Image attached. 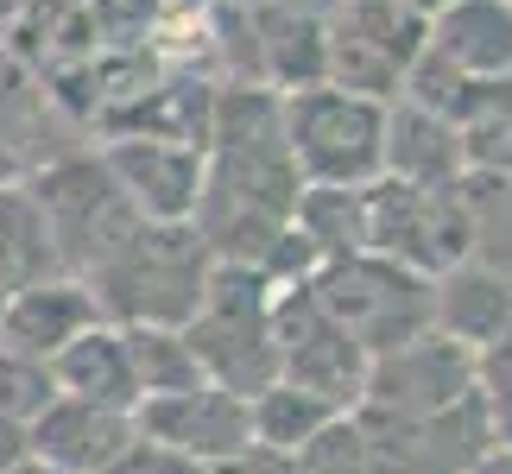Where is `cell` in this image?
<instances>
[{"mask_svg":"<svg viewBox=\"0 0 512 474\" xmlns=\"http://www.w3.org/2000/svg\"><path fill=\"white\" fill-rule=\"evenodd\" d=\"M367 253H386L424 279L468 260V209H462V177L437 190L418 184H367Z\"/></svg>","mask_w":512,"mask_h":474,"instance_id":"obj_7","label":"cell"},{"mask_svg":"<svg viewBox=\"0 0 512 474\" xmlns=\"http://www.w3.org/2000/svg\"><path fill=\"white\" fill-rule=\"evenodd\" d=\"M266 7H279V13H298V19H317V26H336L348 0H266Z\"/></svg>","mask_w":512,"mask_h":474,"instance_id":"obj_27","label":"cell"},{"mask_svg":"<svg viewBox=\"0 0 512 474\" xmlns=\"http://www.w3.org/2000/svg\"><path fill=\"white\" fill-rule=\"evenodd\" d=\"M329 418H342V411L323 405V399H310V392H298V386H285V380H272L266 392H253V399H247L253 449H279V456H298V449L317 437Z\"/></svg>","mask_w":512,"mask_h":474,"instance_id":"obj_20","label":"cell"},{"mask_svg":"<svg viewBox=\"0 0 512 474\" xmlns=\"http://www.w3.org/2000/svg\"><path fill=\"white\" fill-rule=\"evenodd\" d=\"M19 7H26V0H0V51H7V38L19 32Z\"/></svg>","mask_w":512,"mask_h":474,"instance_id":"obj_31","label":"cell"},{"mask_svg":"<svg viewBox=\"0 0 512 474\" xmlns=\"http://www.w3.org/2000/svg\"><path fill=\"white\" fill-rule=\"evenodd\" d=\"M272 348H279V380L310 392V399L354 411L361 405V380H367V354L361 342L317 304V291L285 285L272 291Z\"/></svg>","mask_w":512,"mask_h":474,"instance_id":"obj_6","label":"cell"},{"mask_svg":"<svg viewBox=\"0 0 512 474\" xmlns=\"http://www.w3.org/2000/svg\"><path fill=\"white\" fill-rule=\"evenodd\" d=\"M26 456H32V449H26V424H7V418H0V474L19 468Z\"/></svg>","mask_w":512,"mask_h":474,"instance_id":"obj_29","label":"cell"},{"mask_svg":"<svg viewBox=\"0 0 512 474\" xmlns=\"http://www.w3.org/2000/svg\"><path fill=\"white\" fill-rule=\"evenodd\" d=\"M475 392V348L449 342V335L424 329L411 342L386 348L367 361L361 405L354 411H380V418H424V411H449L456 399Z\"/></svg>","mask_w":512,"mask_h":474,"instance_id":"obj_9","label":"cell"},{"mask_svg":"<svg viewBox=\"0 0 512 474\" xmlns=\"http://www.w3.org/2000/svg\"><path fill=\"white\" fill-rule=\"evenodd\" d=\"M298 468H304V474H373L367 443H361V424H354V411L329 418L317 437L298 449Z\"/></svg>","mask_w":512,"mask_h":474,"instance_id":"obj_25","label":"cell"},{"mask_svg":"<svg viewBox=\"0 0 512 474\" xmlns=\"http://www.w3.org/2000/svg\"><path fill=\"white\" fill-rule=\"evenodd\" d=\"M506 323H512V285L500 272L462 260V266H449V272L430 279V329L449 335V342L487 348Z\"/></svg>","mask_w":512,"mask_h":474,"instance_id":"obj_16","label":"cell"},{"mask_svg":"<svg viewBox=\"0 0 512 474\" xmlns=\"http://www.w3.org/2000/svg\"><path fill=\"white\" fill-rule=\"evenodd\" d=\"M51 399H57L51 361H32V354L0 348V418H7V424H32Z\"/></svg>","mask_w":512,"mask_h":474,"instance_id":"obj_23","label":"cell"},{"mask_svg":"<svg viewBox=\"0 0 512 474\" xmlns=\"http://www.w3.org/2000/svg\"><path fill=\"white\" fill-rule=\"evenodd\" d=\"M108 177L140 209V222H190L203 196V146L184 140H146V133H114L102 146Z\"/></svg>","mask_w":512,"mask_h":474,"instance_id":"obj_11","label":"cell"},{"mask_svg":"<svg viewBox=\"0 0 512 474\" xmlns=\"http://www.w3.org/2000/svg\"><path fill=\"white\" fill-rule=\"evenodd\" d=\"M424 51L468 83H500L512 76V0H449L424 19Z\"/></svg>","mask_w":512,"mask_h":474,"instance_id":"obj_14","label":"cell"},{"mask_svg":"<svg viewBox=\"0 0 512 474\" xmlns=\"http://www.w3.org/2000/svg\"><path fill=\"white\" fill-rule=\"evenodd\" d=\"M133 437L165 443L190 462H241L253 449V424H247V399H234L222 386H196V392H171V399H146L133 411Z\"/></svg>","mask_w":512,"mask_h":474,"instance_id":"obj_10","label":"cell"},{"mask_svg":"<svg viewBox=\"0 0 512 474\" xmlns=\"http://www.w3.org/2000/svg\"><path fill=\"white\" fill-rule=\"evenodd\" d=\"M127 342V361H133V380H140V405L146 399H171V392H196L209 386L203 367H196V354L184 342V329H121Z\"/></svg>","mask_w":512,"mask_h":474,"instance_id":"obj_22","label":"cell"},{"mask_svg":"<svg viewBox=\"0 0 512 474\" xmlns=\"http://www.w3.org/2000/svg\"><path fill=\"white\" fill-rule=\"evenodd\" d=\"M462 209H468V260L512 285V177L462 171Z\"/></svg>","mask_w":512,"mask_h":474,"instance_id":"obj_21","label":"cell"},{"mask_svg":"<svg viewBox=\"0 0 512 474\" xmlns=\"http://www.w3.org/2000/svg\"><path fill=\"white\" fill-rule=\"evenodd\" d=\"M51 373H57V392L70 399H89V405H108V411H140V380H133V361H127V342L114 323H95L83 329L70 348L51 354Z\"/></svg>","mask_w":512,"mask_h":474,"instance_id":"obj_17","label":"cell"},{"mask_svg":"<svg viewBox=\"0 0 512 474\" xmlns=\"http://www.w3.org/2000/svg\"><path fill=\"white\" fill-rule=\"evenodd\" d=\"M7 474H57V468H45V462H32V456H26V462H19V468H7Z\"/></svg>","mask_w":512,"mask_h":474,"instance_id":"obj_33","label":"cell"},{"mask_svg":"<svg viewBox=\"0 0 512 474\" xmlns=\"http://www.w3.org/2000/svg\"><path fill=\"white\" fill-rule=\"evenodd\" d=\"M285 102V146L304 184H342V190H367L380 184V146H386V102L348 89H298L279 95Z\"/></svg>","mask_w":512,"mask_h":474,"instance_id":"obj_4","label":"cell"},{"mask_svg":"<svg viewBox=\"0 0 512 474\" xmlns=\"http://www.w3.org/2000/svg\"><path fill=\"white\" fill-rule=\"evenodd\" d=\"M102 323L89 285L57 272V279H38V285H19L7 304H0V348L13 354H32V361H51L57 348H70L83 329Z\"/></svg>","mask_w":512,"mask_h":474,"instance_id":"obj_13","label":"cell"},{"mask_svg":"<svg viewBox=\"0 0 512 474\" xmlns=\"http://www.w3.org/2000/svg\"><path fill=\"white\" fill-rule=\"evenodd\" d=\"M209 266L215 260L190 222H140L121 241V253H108L83 285L102 323L114 329H184L203 304Z\"/></svg>","mask_w":512,"mask_h":474,"instance_id":"obj_1","label":"cell"},{"mask_svg":"<svg viewBox=\"0 0 512 474\" xmlns=\"http://www.w3.org/2000/svg\"><path fill=\"white\" fill-rule=\"evenodd\" d=\"M291 228L310 241L317 260H348L367 253V190H342V184H304Z\"/></svg>","mask_w":512,"mask_h":474,"instance_id":"obj_19","label":"cell"},{"mask_svg":"<svg viewBox=\"0 0 512 474\" xmlns=\"http://www.w3.org/2000/svg\"><path fill=\"white\" fill-rule=\"evenodd\" d=\"M253 45H260V83L266 89L298 95V89L329 83V26H317V19L279 13L260 0L253 7Z\"/></svg>","mask_w":512,"mask_h":474,"instance_id":"obj_18","label":"cell"},{"mask_svg":"<svg viewBox=\"0 0 512 474\" xmlns=\"http://www.w3.org/2000/svg\"><path fill=\"white\" fill-rule=\"evenodd\" d=\"M468 165H462V127L430 114L418 102H386V146H380V177L392 184H418V190H437V184H456Z\"/></svg>","mask_w":512,"mask_h":474,"instance_id":"obj_15","label":"cell"},{"mask_svg":"<svg viewBox=\"0 0 512 474\" xmlns=\"http://www.w3.org/2000/svg\"><path fill=\"white\" fill-rule=\"evenodd\" d=\"M241 474H304V468H298V456H279V449H247Z\"/></svg>","mask_w":512,"mask_h":474,"instance_id":"obj_28","label":"cell"},{"mask_svg":"<svg viewBox=\"0 0 512 474\" xmlns=\"http://www.w3.org/2000/svg\"><path fill=\"white\" fill-rule=\"evenodd\" d=\"M475 392H481V405H487L494 443L512 449V323L487 348H475Z\"/></svg>","mask_w":512,"mask_h":474,"instance_id":"obj_24","label":"cell"},{"mask_svg":"<svg viewBox=\"0 0 512 474\" xmlns=\"http://www.w3.org/2000/svg\"><path fill=\"white\" fill-rule=\"evenodd\" d=\"M32 203L45 215L57 272L89 279L108 253H121V241L140 228V209L121 196V184L108 177L102 152H57L32 171Z\"/></svg>","mask_w":512,"mask_h":474,"instance_id":"obj_3","label":"cell"},{"mask_svg":"<svg viewBox=\"0 0 512 474\" xmlns=\"http://www.w3.org/2000/svg\"><path fill=\"white\" fill-rule=\"evenodd\" d=\"M108 474H203V462L177 456V449H165V443H146V437H133V443L121 449V462H114Z\"/></svg>","mask_w":512,"mask_h":474,"instance_id":"obj_26","label":"cell"},{"mask_svg":"<svg viewBox=\"0 0 512 474\" xmlns=\"http://www.w3.org/2000/svg\"><path fill=\"white\" fill-rule=\"evenodd\" d=\"M184 342L196 354L209 386L253 399L279 380V348H272V285L253 266H209L203 304L184 323Z\"/></svg>","mask_w":512,"mask_h":474,"instance_id":"obj_2","label":"cell"},{"mask_svg":"<svg viewBox=\"0 0 512 474\" xmlns=\"http://www.w3.org/2000/svg\"><path fill=\"white\" fill-rule=\"evenodd\" d=\"M354 424H361L373 474H468L494 449V424H487L481 392L456 399L449 411H424V418L354 411Z\"/></svg>","mask_w":512,"mask_h":474,"instance_id":"obj_8","label":"cell"},{"mask_svg":"<svg viewBox=\"0 0 512 474\" xmlns=\"http://www.w3.org/2000/svg\"><path fill=\"white\" fill-rule=\"evenodd\" d=\"M127 443H133V418H127V411L70 399V392H57V399L26 424L32 462H45L57 474H108L114 462H121Z\"/></svg>","mask_w":512,"mask_h":474,"instance_id":"obj_12","label":"cell"},{"mask_svg":"<svg viewBox=\"0 0 512 474\" xmlns=\"http://www.w3.org/2000/svg\"><path fill=\"white\" fill-rule=\"evenodd\" d=\"M399 7H411V13H418V19H430V13H437V7H449V0H399Z\"/></svg>","mask_w":512,"mask_h":474,"instance_id":"obj_32","label":"cell"},{"mask_svg":"<svg viewBox=\"0 0 512 474\" xmlns=\"http://www.w3.org/2000/svg\"><path fill=\"white\" fill-rule=\"evenodd\" d=\"M310 291H317V304L361 342L367 361L430 329V279L399 266V260H386V253L323 260L310 272Z\"/></svg>","mask_w":512,"mask_h":474,"instance_id":"obj_5","label":"cell"},{"mask_svg":"<svg viewBox=\"0 0 512 474\" xmlns=\"http://www.w3.org/2000/svg\"><path fill=\"white\" fill-rule=\"evenodd\" d=\"M468 474H512V449H506V443H494V449H487V456L468 468Z\"/></svg>","mask_w":512,"mask_h":474,"instance_id":"obj_30","label":"cell"}]
</instances>
